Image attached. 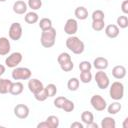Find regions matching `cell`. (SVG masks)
<instances>
[{
  "label": "cell",
  "instance_id": "obj_38",
  "mask_svg": "<svg viewBox=\"0 0 128 128\" xmlns=\"http://www.w3.org/2000/svg\"><path fill=\"white\" fill-rule=\"evenodd\" d=\"M66 99H67V98H66L65 96H59V97H57V98L54 100V106H55L56 108H58V109H61L62 106H63V103H64V101H65Z\"/></svg>",
  "mask_w": 128,
  "mask_h": 128
},
{
  "label": "cell",
  "instance_id": "obj_12",
  "mask_svg": "<svg viewBox=\"0 0 128 128\" xmlns=\"http://www.w3.org/2000/svg\"><path fill=\"white\" fill-rule=\"evenodd\" d=\"M10 41L6 37H0V56H5L10 52Z\"/></svg>",
  "mask_w": 128,
  "mask_h": 128
},
{
  "label": "cell",
  "instance_id": "obj_15",
  "mask_svg": "<svg viewBox=\"0 0 128 128\" xmlns=\"http://www.w3.org/2000/svg\"><path fill=\"white\" fill-rule=\"evenodd\" d=\"M27 7H28V6H27V4H26L24 1L18 0V1H16V2L13 4V11H14L16 14H18V15H22V14L26 13Z\"/></svg>",
  "mask_w": 128,
  "mask_h": 128
},
{
  "label": "cell",
  "instance_id": "obj_21",
  "mask_svg": "<svg viewBox=\"0 0 128 128\" xmlns=\"http://www.w3.org/2000/svg\"><path fill=\"white\" fill-rule=\"evenodd\" d=\"M79 85H80V80L76 77L70 78L67 82V88L70 91H76L79 88Z\"/></svg>",
  "mask_w": 128,
  "mask_h": 128
},
{
  "label": "cell",
  "instance_id": "obj_25",
  "mask_svg": "<svg viewBox=\"0 0 128 128\" xmlns=\"http://www.w3.org/2000/svg\"><path fill=\"white\" fill-rule=\"evenodd\" d=\"M39 27H40V29H41L42 31L51 28V27H52V21H51V19L46 18V17L40 19V21H39Z\"/></svg>",
  "mask_w": 128,
  "mask_h": 128
},
{
  "label": "cell",
  "instance_id": "obj_2",
  "mask_svg": "<svg viewBox=\"0 0 128 128\" xmlns=\"http://www.w3.org/2000/svg\"><path fill=\"white\" fill-rule=\"evenodd\" d=\"M55 41H56V30H55V28L51 27L47 30L42 31L40 42H41V45L44 48H51L52 46H54Z\"/></svg>",
  "mask_w": 128,
  "mask_h": 128
},
{
  "label": "cell",
  "instance_id": "obj_10",
  "mask_svg": "<svg viewBox=\"0 0 128 128\" xmlns=\"http://www.w3.org/2000/svg\"><path fill=\"white\" fill-rule=\"evenodd\" d=\"M29 108L25 104H17L14 107V115L19 119H25L29 116Z\"/></svg>",
  "mask_w": 128,
  "mask_h": 128
},
{
  "label": "cell",
  "instance_id": "obj_31",
  "mask_svg": "<svg viewBox=\"0 0 128 128\" xmlns=\"http://www.w3.org/2000/svg\"><path fill=\"white\" fill-rule=\"evenodd\" d=\"M105 27L104 20H95L92 21V29L94 31H102Z\"/></svg>",
  "mask_w": 128,
  "mask_h": 128
},
{
  "label": "cell",
  "instance_id": "obj_5",
  "mask_svg": "<svg viewBox=\"0 0 128 128\" xmlns=\"http://www.w3.org/2000/svg\"><path fill=\"white\" fill-rule=\"evenodd\" d=\"M94 78H95V81H96V84H97L98 88L106 89V88L109 87V85H110L109 77L103 70H98V72H96Z\"/></svg>",
  "mask_w": 128,
  "mask_h": 128
},
{
  "label": "cell",
  "instance_id": "obj_4",
  "mask_svg": "<svg viewBox=\"0 0 128 128\" xmlns=\"http://www.w3.org/2000/svg\"><path fill=\"white\" fill-rule=\"evenodd\" d=\"M32 72L27 67H15L12 70L11 76L14 80H29Z\"/></svg>",
  "mask_w": 128,
  "mask_h": 128
},
{
  "label": "cell",
  "instance_id": "obj_19",
  "mask_svg": "<svg viewBox=\"0 0 128 128\" xmlns=\"http://www.w3.org/2000/svg\"><path fill=\"white\" fill-rule=\"evenodd\" d=\"M23 89H24V86H23V84L21 82H19V81L12 82V85H11L9 93L12 94V95H19V94H21L23 92Z\"/></svg>",
  "mask_w": 128,
  "mask_h": 128
},
{
  "label": "cell",
  "instance_id": "obj_6",
  "mask_svg": "<svg viewBox=\"0 0 128 128\" xmlns=\"http://www.w3.org/2000/svg\"><path fill=\"white\" fill-rule=\"evenodd\" d=\"M23 59V56L20 52H13L5 59V65L8 68H15L17 67Z\"/></svg>",
  "mask_w": 128,
  "mask_h": 128
},
{
  "label": "cell",
  "instance_id": "obj_18",
  "mask_svg": "<svg viewBox=\"0 0 128 128\" xmlns=\"http://www.w3.org/2000/svg\"><path fill=\"white\" fill-rule=\"evenodd\" d=\"M74 15L79 20H85L88 17V10L84 6H79V7H77L75 9Z\"/></svg>",
  "mask_w": 128,
  "mask_h": 128
},
{
  "label": "cell",
  "instance_id": "obj_40",
  "mask_svg": "<svg viewBox=\"0 0 128 128\" xmlns=\"http://www.w3.org/2000/svg\"><path fill=\"white\" fill-rule=\"evenodd\" d=\"M70 127H71V128H84V125H83L82 123H80V122L75 121V122H73V123L70 125Z\"/></svg>",
  "mask_w": 128,
  "mask_h": 128
},
{
  "label": "cell",
  "instance_id": "obj_9",
  "mask_svg": "<svg viewBox=\"0 0 128 128\" xmlns=\"http://www.w3.org/2000/svg\"><path fill=\"white\" fill-rule=\"evenodd\" d=\"M28 89L34 95V94H37L40 91H42L44 89V85L39 79L32 78V79H29V81H28Z\"/></svg>",
  "mask_w": 128,
  "mask_h": 128
},
{
  "label": "cell",
  "instance_id": "obj_43",
  "mask_svg": "<svg viewBox=\"0 0 128 128\" xmlns=\"http://www.w3.org/2000/svg\"><path fill=\"white\" fill-rule=\"evenodd\" d=\"M5 70H6L5 66H4V65H2V64H0V77L5 73Z\"/></svg>",
  "mask_w": 128,
  "mask_h": 128
},
{
  "label": "cell",
  "instance_id": "obj_26",
  "mask_svg": "<svg viewBox=\"0 0 128 128\" xmlns=\"http://www.w3.org/2000/svg\"><path fill=\"white\" fill-rule=\"evenodd\" d=\"M44 90H45V92H46V94H47L48 97H53L57 93V87L53 83H50L46 87H44Z\"/></svg>",
  "mask_w": 128,
  "mask_h": 128
},
{
  "label": "cell",
  "instance_id": "obj_13",
  "mask_svg": "<svg viewBox=\"0 0 128 128\" xmlns=\"http://www.w3.org/2000/svg\"><path fill=\"white\" fill-rule=\"evenodd\" d=\"M105 34L107 37L109 38H116L118 35H119V32H120V29L117 25L115 24H109L105 27Z\"/></svg>",
  "mask_w": 128,
  "mask_h": 128
},
{
  "label": "cell",
  "instance_id": "obj_24",
  "mask_svg": "<svg viewBox=\"0 0 128 128\" xmlns=\"http://www.w3.org/2000/svg\"><path fill=\"white\" fill-rule=\"evenodd\" d=\"M81 120L84 124H89L94 121V115L90 111H83L81 114Z\"/></svg>",
  "mask_w": 128,
  "mask_h": 128
},
{
  "label": "cell",
  "instance_id": "obj_1",
  "mask_svg": "<svg viewBox=\"0 0 128 128\" xmlns=\"http://www.w3.org/2000/svg\"><path fill=\"white\" fill-rule=\"evenodd\" d=\"M66 47L72 51V53L74 54H82L84 49H85V45H84V42L82 40H80V38L72 35V36H69L67 39H66Z\"/></svg>",
  "mask_w": 128,
  "mask_h": 128
},
{
  "label": "cell",
  "instance_id": "obj_41",
  "mask_svg": "<svg viewBox=\"0 0 128 128\" xmlns=\"http://www.w3.org/2000/svg\"><path fill=\"white\" fill-rule=\"evenodd\" d=\"M37 128H50V126L47 123V121H43V122H40L37 125Z\"/></svg>",
  "mask_w": 128,
  "mask_h": 128
},
{
  "label": "cell",
  "instance_id": "obj_11",
  "mask_svg": "<svg viewBox=\"0 0 128 128\" xmlns=\"http://www.w3.org/2000/svg\"><path fill=\"white\" fill-rule=\"evenodd\" d=\"M77 30H78V23H77V21L75 19H73V18L68 19L66 21L65 25H64V32L66 34L72 36V35L76 34Z\"/></svg>",
  "mask_w": 128,
  "mask_h": 128
},
{
  "label": "cell",
  "instance_id": "obj_33",
  "mask_svg": "<svg viewBox=\"0 0 128 128\" xmlns=\"http://www.w3.org/2000/svg\"><path fill=\"white\" fill-rule=\"evenodd\" d=\"M92 80V74L90 71H85L80 73V81L82 83H89Z\"/></svg>",
  "mask_w": 128,
  "mask_h": 128
},
{
  "label": "cell",
  "instance_id": "obj_37",
  "mask_svg": "<svg viewBox=\"0 0 128 128\" xmlns=\"http://www.w3.org/2000/svg\"><path fill=\"white\" fill-rule=\"evenodd\" d=\"M34 97H35V99H36L37 101H40V102H43V101H45V100L48 98V96H47V94H46V92H45L44 89H43L42 91H40L39 93L34 94Z\"/></svg>",
  "mask_w": 128,
  "mask_h": 128
},
{
  "label": "cell",
  "instance_id": "obj_17",
  "mask_svg": "<svg viewBox=\"0 0 128 128\" xmlns=\"http://www.w3.org/2000/svg\"><path fill=\"white\" fill-rule=\"evenodd\" d=\"M12 85V81L9 79H3L0 77V94L9 93Z\"/></svg>",
  "mask_w": 128,
  "mask_h": 128
},
{
  "label": "cell",
  "instance_id": "obj_34",
  "mask_svg": "<svg viewBox=\"0 0 128 128\" xmlns=\"http://www.w3.org/2000/svg\"><path fill=\"white\" fill-rule=\"evenodd\" d=\"M91 68H92V64L89 62V61H81L80 64H79V69L81 72H85V71H91Z\"/></svg>",
  "mask_w": 128,
  "mask_h": 128
},
{
  "label": "cell",
  "instance_id": "obj_3",
  "mask_svg": "<svg viewBox=\"0 0 128 128\" xmlns=\"http://www.w3.org/2000/svg\"><path fill=\"white\" fill-rule=\"evenodd\" d=\"M109 86H110L109 88L110 97L115 101L121 100L124 96V85L119 81H115Z\"/></svg>",
  "mask_w": 128,
  "mask_h": 128
},
{
  "label": "cell",
  "instance_id": "obj_8",
  "mask_svg": "<svg viewBox=\"0 0 128 128\" xmlns=\"http://www.w3.org/2000/svg\"><path fill=\"white\" fill-rule=\"evenodd\" d=\"M90 103L92 105V107L96 110V111H103L106 109L107 107V103L106 100L101 96V95H93L90 99Z\"/></svg>",
  "mask_w": 128,
  "mask_h": 128
},
{
  "label": "cell",
  "instance_id": "obj_32",
  "mask_svg": "<svg viewBox=\"0 0 128 128\" xmlns=\"http://www.w3.org/2000/svg\"><path fill=\"white\" fill-rule=\"evenodd\" d=\"M70 60H72V59H71V56H70L69 53H66V52L60 53L59 56L57 57V61H58L59 65L65 63V62H68V61H70Z\"/></svg>",
  "mask_w": 128,
  "mask_h": 128
},
{
  "label": "cell",
  "instance_id": "obj_42",
  "mask_svg": "<svg viewBox=\"0 0 128 128\" xmlns=\"http://www.w3.org/2000/svg\"><path fill=\"white\" fill-rule=\"evenodd\" d=\"M86 127H87V128H98V125L93 121V122H91V123L87 124V125H86Z\"/></svg>",
  "mask_w": 128,
  "mask_h": 128
},
{
  "label": "cell",
  "instance_id": "obj_35",
  "mask_svg": "<svg viewBox=\"0 0 128 128\" xmlns=\"http://www.w3.org/2000/svg\"><path fill=\"white\" fill-rule=\"evenodd\" d=\"M92 21H95V20H104V17H105V15H104V12L102 11V10H95V11H93V13H92Z\"/></svg>",
  "mask_w": 128,
  "mask_h": 128
},
{
  "label": "cell",
  "instance_id": "obj_45",
  "mask_svg": "<svg viewBox=\"0 0 128 128\" xmlns=\"http://www.w3.org/2000/svg\"><path fill=\"white\" fill-rule=\"evenodd\" d=\"M6 0H0V2H5Z\"/></svg>",
  "mask_w": 128,
  "mask_h": 128
},
{
  "label": "cell",
  "instance_id": "obj_27",
  "mask_svg": "<svg viewBox=\"0 0 128 128\" xmlns=\"http://www.w3.org/2000/svg\"><path fill=\"white\" fill-rule=\"evenodd\" d=\"M117 26L119 28H122V29H125L128 27V17L126 15H121L117 18Z\"/></svg>",
  "mask_w": 128,
  "mask_h": 128
},
{
  "label": "cell",
  "instance_id": "obj_44",
  "mask_svg": "<svg viewBox=\"0 0 128 128\" xmlns=\"http://www.w3.org/2000/svg\"><path fill=\"white\" fill-rule=\"evenodd\" d=\"M123 128H128V118H125L123 122Z\"/></svg>",
  "mask_w": 128,
  "mask_h": 128
},
{
  "label": "cell",
  "instance_id": "obj_29",
  "mask_svg": "<svg viewBox=\"0 0 128 128\" xmlns=\"http://www.w3.org/2000/svg\"><path fill=\"white\" fill-rule=\"evenodd\" d=\"M27 6L32 10H39L42 7V0H28Z\"/></svg>",
  "mask_w": 128,
  "mask_h": 128
},
{
  "label": "cell",
  "instance_id": "obj_22",
  "mask_svg": "<svg viewBox=\"0 0 128 128\" xmlns=\"http://www.w3.org/2000/svg\"><path fill=\"white\" fill-rule=\"evenodd\" d=\"M101 127L102 128H115L116 122L112 117H104L101 121Z\"/></svg>",
  "mask_w": 128,
  "mask_h": 128
},
{
  "label": "cell",
  "instance_id": "obj_39",
  "mask_svg": "<svg viewBox=\"0 0 128 128\" xmlns=\"http://www.w3.org/2000/svg\"><path fill=\"white\" fill-rule=\"evenodd\" d=\"M121 10H122V12L125 15L128 14V0H124L122 2V4H121Z\"/></svg>",
  "mask_w": 128,
  "mask_h": 128
},
{
  "label": "cell",
  "instance_id": "obj_16",
  "mask_svg": "<svg viewBox=\"0 0 128 128\" xmlns=\"http://www.w3.org/2000/svg\"><path fill=\"white\" fill-rule=\"evenodd\" d=\"M93 66L97 70H105L108 67V60L104 57H96L93 61Z\"/></svg>",
  "mask_w": 128,
  "mask_h": 128
},
{
  "label": "cell",
  "instance_id": "obj_36",
  "mask_svg": "<svg viewBox=\"0 0 128 128\" xmlns=\"http://www.w3.org/2000/svg\"><path fill=\"white\" fill-rule=\"evenodd\" d=\"M73 67H74V64H73L72 60H70V61H68V62H65V63H63V64L60 65V68H61L64 72H70V71L73 69Z\"/></svg>",
  "mask_w": 128,
  "mask_h": 128
},
{
  "label": "cell",
  "instance_id": "obj_14",
  "mask_svg": "<svg viewBox=\"0 0 128 128\" xmlns=\"http://www.w3.org/2000/svg\"><path fill=\"white\" fill-rule=\"evenodd\" d=\"M126 68L123 65H116L113 69H112V75L114 78L120 80L123 79L126 76Z\"/></svg>",
  "mask_w": 128,
  "mask_h": 128
},
{
  "label": "cell",
  "instance_id": "obj_23",
  "mask_svg": "<svg viewBox=\"0 0 128 128\" xmlns=\"http://www.w3.org/2000/svg\"><path fill=\"white\" fill-rule=\"evenodd\" d=\"M121 108H122L121 104H120L118 101H115V102L111 103V104L107 107V111H108V113H109V114L115 115V114H117L118 112H120Z\"/></svg>",
  "mask_w": 128,
  "mask_h": 128
},
{
  "label": "cell",
  "instance_id": "obj_7",
  "mask_svg": "<svg viewBox=\"0 0 128 128\" xmlns=\"http://www.w3.org/2000/svg\"><path fill=\"white\" fill-rule=\"evenodd\" d=\"M22 26L20 23L18 22H14L10 25L9 27V31H8V35H9V38L11 40H14V41H17L19 40L21 37H22Z\"/></svg>",
  "mask_w": 128,
  "mask_h": 128
},
{
  "label": "cell",
  "instance_id": "obj_20",
  "mask_svg": "<svg viewBox=\"0 0 128 128\" xmlns=\"http://www.w3.org/2000/svg\"><path fill=\"white\" fill-rule=\"evenodd\" d=\"M24 20L28 24H35V23H37L39 21V16H38V14L36 12L31 11V12L26 13V15L24 17Z\"/></svg>",
  "mask_w": 128,
  "mask_h": 128
},
{
  "label": "cell",
  "instance_id": "obj_30",
  "mask_svg": "<svg viewBox=\"0 0 128 128\" xmlns=\"http://www.w3.org/2000/svg\"><path fill=\"white\" fill-rule=\"evenodd\" d=\"M75 108V105H74V102L69 100V99H66L63 103V106L61 109H63L65 112H72Z\"/></svg>",
  "mask_w": 128,
  "mask_h": 128
},
{
  "label": "cell",
  "instance_id": "obj_28",
  "mask_svg": "<svg viewBox=\"0 0 128 128\" xmlns=\"http://www.w3.org/2000/svg\"><path fill=\"white\" fill-rule=\"evenodd\" d=\"M47 123L49 124L50 128H58L59 126V119L57 116H54V115H50L47 117L46 119Z\"/></svg>",
  "mask_w": 128,
  "mask_h": 128
}]
</instances>
